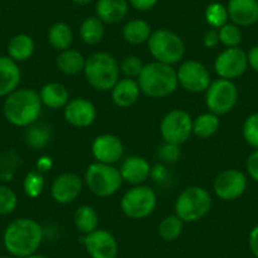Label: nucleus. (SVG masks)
Masks as SVG:
<instances>
[{
  "label": "nucleus",
  "mask_w": 258,
  "mask_h": 258,
  "mask_svg": "<svg viewBox=\"0 0 258 258\" xmlns=\"http://www.w3.org/2000/svg\"><path fill=\"white\" fill-rule=\"evenodd\" d=\"M43 228L31 218H19L9 223L3 234L7 252L16 258H26L37 253L43 242Z\"/></svg>",
  "instance_id": "nucleus-1"
},
{
  "label": "nucleus",
  "mask_w": 258,
  "mask_h": 258,
  "mask_svg": "<svg viewBox=\"0 0 258 258\" xmlns=\"http://www.w3.org/2000/svg\"><path fill=\"white\" fill-rule=\"evenodd\" d=\"M3 111L7 120L13 125H32L36 123L42 111L39 94L33 89H17L7 96Z\"/></svg>",
  "instance_id": "nucleus-2"
},
{
  "label": "nucleus",
  "mask_w": 258,
  "mask_h": 258,
  "mask_svg": "<svg viewBox=\"0 0 258 258\" xmlns=\"http://www.w3.org/2000/svg\"><path fill=\"white\" fill-rule=\"evenodd\" d=\"M137 81L141 91L153 99L166 98L178 86L177 71L171 64L157 61L145 64Z\"/></svg>",
  "instance_id": "nucleus-3"
},
{
  "label": "nucleus",
  "mask_w": 258,
  "mask_h": 258,
  "mask_svg": "<svg viewBox=\"0 0 258 258\" xmlns=\"http://www.w3.org/2000/svg\"><path fill=\"white\" fill-rule=\"evenodd\" d=\"M84 74L94 89L99 91H110L119 81L120 68L111 54L96 52L86 59Z\"/></svg>",
  "instance_id": "nucleus-4"
},
{
  "label": "nucleus",
  "mask_w": 258,
  "mask_h": 258,
  "mask_svg": "<svg viewBox=\"0 0 258 258\" xmlns=\"http://www.w3.org/2000/svg\"><path fill=\"white\" fill-rule=\"evenodd\" d=\"M210 194L200 186L185 188L176 199L175 214L183 223H194L203 219L212 209Z\"/></svg>",
  "instance_id": "nucleus-5"
},
{
  "label": "nucleus",
  "mask_w": 258,
  "mask_h": 258,
  "mask_svg": "<svg viewBox=\"0 0 258 258\" xmlns=\"http://www.w3.org/2000/svg\"><path fill=\"white\" fill-rule=\"evenodd\" d=\"M148 49L157 62L175 64L185 54V44L181 37L168 29H157L152 32L148 39Z\"/></svg>",
  "instance_id": "nucleus-6"
},
{
  "label": "nucleus",
  "mask_w": 258,
  "mask_h": 258,
  "mask_svg": "<svg viewBox=\"0 0 258 258\" xmlns=\"http://www.w3.org/2000/svg\"><path fill=\"white\" fill-rule=\"evenodd\" d=\"M85 181L89 190L96 197L108 198L114 195L123 183L120 171L114 165L94 162L85 172Z\"/></svg>",
  "instance_id": "nucleus-7"
},
{
  "label": "nucleus",
  "mask_w": 258,
  "mask_h": 258,
  "mask_svg": "<svg viewBox=\"0 0 258 258\" xmlns=\"http://www.w3.org/2000/svg\"><path fill=\"white\" fill-rule=\"evenodd\" d=\"M157 197L148 186L138 185L126 191L120 200V208L124 215L131 219H145L156 209Z\"/></svg>",
  "instance_id": "nucleus-8"
},
{
  "label": "nucleus",
  "mask_w": 258,
  "mask_h": 258,
  "mask_svg": "<svg viewBox=\"0 0 258 258\" xmlns=\"http://www.w3.org/2000/svg\"><path fill=\"white\" fill-rule=\"evenodd\" d=\"M238 101V89L232 80L218 79L205 91V103L210 113L224 115L233 110Z\"/></svg>",
  "instance_id": "nucleus-9"
},
{
  "label": "nucleus",
  "mask_w": 258,
  "mask_h": 258,
  "mask_svg": "<svg viewBox=\"0 0 258 258\" xmlns=\"http://www.w3.org/2000/svg\"><path fill=\"white\" fill-rule=\"evenodd\" d=\"M160 132L167 145H183L192 135V118L180 109L168 111L161 120Z\"/></svg>",
  "instance_id": "nucleus-10"
},
{
  "label": "nucleus",
  "mask_w": 258,
  "mask_h": 258,
  "mask_svg": "<svg viewBox=\"0 0 258 258\" xmlns=\"http://www.w3.org/2000/svg\"><path fill=\"white\" fill-rule=\"evenodd\" d=\"M176 71H177L178 85L188 93H204L212 84L209 70L199 61L190 59L183 62L180 69Z\"/></svg>",
  "instance_id": "nucleus-11"
},
{
  "label": "nucleus",
  "mask_w": 258,
  "mask_h": 258,
  "mask_svg": "<svg viewBox=\"0 0 258 258\" xmlns=\"http://www.w3.org/2000/svg\"><path fill=\"white\" fill-rule=\"evenodd\" d=\"M248 68L247 53L239 47L225 48L220 52L214 61L217 75L225 80H234L240 78Z\"/></svg>",
  "instance_id": "nucleus-12"
},
{
  "label": "nucleus",
  "mask_w": 258,
  "mask_h": 258,
  "mask_svg": "<svg viewBox=\"0 0 258 258\" xmlns=\"http://www.w3.org/2000/svg\"><path fill=\"white\" fill-rule=\"evenodd\" d=\"M86 252L91 258H116L119 245L109 230L95 229L81 238Z\"/></svg>",
  "instance_id": "nucleus-13"
},
{
  "label": "nucleus",
  "mask_w": 258,
  "mask_h": 258,
  "mask_svg": "<svg viewBox=\"0 0 258 258\" xmlns=\"http://www.w3.org/2000/svg\"><path fill=\"white\" fill-rule=\"evenodd\" d=\"M247 188V177L238 170H225L214 180L215 195L220 200L230 202L240 198Z\"/></svg>",
  "instance_id": "nucleus-14"
},
{
  "label": "nucleus",
  "mask_w": 258,
  "mask_h": 258,
  "mask_svg": "<svg viewBox=\"0 0 258 258\" xmlns=\"http://www.w3.org/2000/svg\"><path fill=\"white\" fill-rule=\"evenodd\" d=\"M81 191H83V180L73 172L57 176L51 185L52 199L62 205L75 202L80 197Z\"/></svg>",
  "instance_id": "nucleus-15"
},
{
  "label": "nucleus",
  "mask_w": 258,
  "mask_h": 258,
  "mask_svg": "<svg viewBox=\"0 0 258 258\" xmlns=\"http://www.w3.org/2000/svg\"><path fill=\"white\" fill-rule=\"evenodd\" d=\"M91 153L96 162L114 165L124 153V146L120 138L114 135H101L94 140L91 145Z\"/></svg>",
  "instance_id": "nucleus-16"
},
{
  "label": "nucleus",
  "mask_w": 258,
  "mask_h": 258,
  "mask_svg": "<svg viewBox=\"0 0 258 258\" xmlns=\"http://www.w3.org/2000/svg\"><path fill=\"white\" fill-rule=\"evenodd\" d=\"M63 116L73 126L86 128L95 121L96 108L88 99L76 98L66 104L63 108Z\"/></svg>",
  "instance_id": "nucleus-17"
},
{
  "label": "nucleus",
  "mask_w": 258,
  "mask_h": 258,
  "mask_svg": "<svg viewBox=\"0 0 258 258\" xmlns=\"http://www.w3.org/2000/svg\"><path fill=\"white\" fill-rule=\"evenodd\" d=\"M228 14L238 27H249L258 22V0H229Z\"/></svg>",
  "instance_id": "nucleus-18"
},
{
  "label": "nucleus",
  "mask_w": 258,
  "mask_h": 258,
  "mask_svg": "<svg viewBox=\"0 0 258 258\" xmlns=\"http://www.w3.org/2000/svg\"><path fill=\"white\" fill-rule=\"evenodd\" d=\"M119 171L123 181L138 186L150 177L151 166L146 158L140 156H131L121 163Z\"/></svg>",
  "instance_id": "nucleus-19"
},
{
  "label": "nucleus",
  "mask_w": 258,
  "mask_h": 258,
  "mask_svg": "<svg viewBox=\"0 0 258 258\" xmlns=\"http://www.w3.org/2000/svg\"><path fill=\"white\" fill-rule=\"evenodd\" d=\"M22 73L18 62L9 56L0 57V96H8L18 89Z\"/></svg>",
  "instance_id": "nucleus-20"
},
{
  "label": "nucleus",
  "mask_w": 258,
  "mask_h": 258,
  "mask_svg": "<svg viewBox=\"0 0 258 258\" xmlns=\"http://www.w3.org/2000/svg\"><path fill=\"white\" fill-rule=\"evenodd\" d=\"M111 99L119 108H129L135 105L141 95V89L138 81L135 79H121L111 89Z\"/></svg>",
  "instance_id": "nucleus-21"
},
{
  "label": "nucleus",
  "mask_w": 258,
  "mask_h": 258,
  "mask_svg": "<svg viewBox=\"0 0 258 258\" xmlns=\"http://www.w3.org/2000/svg\"><path fill=\"white\" fill-rule=\"evenodd\" d=\"M128 8L126 0H99L96 3V17L103 23H118L125 18Z\"/></svg>",
  "instance_id": "nucleus-22"
},
{
  "label": "nucleus",
  "mask_w": 258,
  "mask_h": 258,
  "mask_svg": "<svg viewBox=\"0 0 258 258\" xmlns=\"http://www.w3.org/2000/svg\"><path fill=\"white\" fill-rule=\"evenodd\" d=\"M42 105H46L49 109L64 108L69 103L70 94L66 86L59 83H48L39 90Z\"/></svg>",
  "instance_id": "nucleus-23"
},
{
  "label": "nucleus",
  "mask_w": 258,
  "mask_h": 258,
  "mask_svg": "<svg viewBox=\"0 0 258 258\" xmlns=\"http://www.w3.org/2000/svg\"><path fill=\"white\" fill-rule=\"evenodd\" d=\"M85 57L76 49H64L57 56V69L64 75H78L85 69Z\"/></svg>",
  "instance_id": "nucleus-24"
},
{
  "label": "nucleus",
  "mask_w": 258,
  "mask_h": 258,
  "mask_svg": "<svg viewBox=\"0 0 258 258\" xmlns=\"http://www.w3.org/2000/svg\"><path fill=\"white\" fill-rule=\"evenodd\" d=\"M34 53V41L28 34H17L8 43V56L16 62H24Z\"/></svg>",
  "instance_id": "nucleus-25"
},
{
  "label": "nucleus",
  "mask_w": 258,
  "mask_h": 258,
  "mask_svg": "<svg viewBox=\"0 0 258 258\" xmlns=\"http://www.w3.org/2000/svg\"><path fill=\"white\" fill-rule=\"evenodd\" d=\"M151 34H152V28L147 22L142 19L129 21L123 27V38L129 44H142L148 42Z\"/></svg>",
  "instance_id": "nucleus-26"
},
{
  "label": "nucleus",
  "mask_w": 258,
  "mask_h": 258,
  "mask_svg": "<svg viewBox=\"0 0 258 258\" xmlns=\"http://www.w3.org/2000/svg\"><path fill=\"white\" fill-rule=\"evenodd\" d=\"M220 126L219 116L213 113H204L192 119V133L200 140L213 137Z\"/></svg>",
  "instance_id": "nucleus-27"
},
{
  "label": "nucleus",
  "mask_w": 258,
  "mask_h": 258,
  "mask_svg": "<svg viewBox=\"0 0 258 258\" xmlns=\"http://www.w3.org/2000/svg\"><path fill=\"white\" fill-rule=\"evenodd\" d=\"M74 224L76 229L84 235L94 232L98 229L99 225V215L96 210L90 205H81L76 209L74 214Z\"/></svg>",
  "instance_id": "nucleus-28"
},
{
  "label": "nucleus",
  "mask_w": 258,
  "mask_h": 258,
  "mask_svg": "<svg viewBox=\"0 0 258 258\" xmlns=\"http://www.w3.org/2000/svg\"><path fill=\"white\" fill-rule=\"evenodd\" d=\"M48 42L57 51L69 49L73 44L74 33L66 23H54L48 31Z\"/></svg>",
  "instance_id": "nucleus-29"
},
{
  "label": "nucleus",
  "mask_w": 258,
  "mask_h": 258,
  "mask_svg": "<svg viewBox=\"0 0 258 258\" xmlns=\"http://www.w3.org/2000/svg\"><path fill=\"white\" fill-rule=\"evenodd\" d=\"M105 29H104V24L98 17H90L86 18L85 21L81 23L80 27V37L83 39L84 43L90 44H98L103 39Z\"/></svg>",
  "instance_id": "nucleus-30"
},
{
  "label": "nucleus",
  "mask_w": 258,
  "mask_h": 258,
  "mask_svg": "<svg viewBox=\"0 0 258 258\" xmlns=\"http://www.w3.org/2000/svg\"><path fill=\"white\" fill-rule=\"evenodd\" d=\"M183 229V222L177 215H168L163 218L158 224V235L166 242L176 240L181 235Z\"/></svg>",
  "instance_id": "nucleus-31"
},
{
  "label": "nucleus",
  "mask_w": 258,
  "mask_h": 258,
  "mask_svg": "<svg viewBox=\"0 0 258 258\" xmlns=\"http://www.w3.org/2000/svg\"><path fill=\"white\" fill-rule=\"evenodd\" d=\"M228 18H229L228 9L220 3H212L210 6H208L207 11H205V19L213 28L219 29L220 27L227 24Z\"/></svg>",
  "instance_id": "nucleus-32"
},
{
  "label": "nucleus",
  "mask_w": 258,
  "mask_h": 258,
  "mask_svg": "<svg viewBox=\"0 0 258 258\" xmlns=\"http://www.w3.org/2000/svg\"><path fill=\"white\" fill-rule=\"evenodd\" d=\"M218 34H219V42L227 48L239 47L240 42H242V32H240L239 27L235 26L234 23H227L220 27Z\"/></svg>",
  "instance_id": "nucleus-33"
},
{
  "label": "nucleus",
  "mask_w": 258,
  "mask_h": 258,
  "mask_svg": "<svg viewBox=\"0 0 258 258\" xmlns=\"http://www.w3.org/2000/svg\"><path fill=\"white\" fill-rule=\"evenodd\" d=\"M23 187L29 198L39 197L44 187V178L42 176V173L36 172V171H31L26 176V178H24Z\"/></svg>",
  "instance_id": "nucleus-34"
},
{
  "label": "nucleus",
  "mask_w": 258,
  "mask_h": 258,
  "mask_svg": "<svg viewBox=\"0 0 258 258\" xmlns=\"http://www.w3.org/2000/svg\"><path fill=\"white\" fill-rule=\"evenodd\" d=\"M18 204L17 194L11 187L0 185V215H8L16 210Z\"/></svg>",
  "instance_id": "nucleus-35"
},
{
  "label": "nucleus",
  "mask_w": 258,
  "mask_h": 258,
  "mask_svg": "<svg viewBox=\"0 0 258 258\" xmlns=\"http://www.w3.org/2000/svg\"><path fill=\"white\" fill-rule=\"evenodd\" d=\"M243 137L250 147L258 150V113H253L243 124Z\"/></svg>",
  "instance_id": "nucleus-36"
},
{
  "label": "nucleus",
  "mask_w": 258,
  "mask_h": 258,
  "mask_svg": "<svg viewBox=\"0 0 258 258\" xmlns=\"http://www.w3.org/2000/svg\"><path fill=\"white\" fill-rule=\"evenodd\" d=\"M119 68H120V71L126 78L138 79V76L142 73L143 68H145V64H143L142 59L140 57L131 54V56H126L121 59Z\"/></svg>",
  "instance_id": "nucleus-37"
},
{
  "label": "nucleus",
  "mask_w": 258,
  "mask_h": 258,
  "mask_svg": "<svg viewBox=\"0 0 258 258\" xmlns=\"http://www.w3.org/2000/svg\"><path fill=\"white\" fill-rule=\"evenodd\" d=\"M49 140V133L47 128L44 126H32L27 131L26 141L28 146L33 148H42L46 146V143Z\"/></svg>",
  "instance_id": "nucleus-38"
},
{
  "label": "nucleus",
  "mask_w": 258,
  "mask_h": 258,
  "mask_svg": "<svg viewBox=\"0 0 258 258\" xmlns=\"http://www.w3.org/2000/svg\"><path fill=\"white\" fill-rule=\"evenodd\" d=\"M245 167H247V172L250 176V178L258 182V150H255L254 152L248 156Z\"/></svg>",
  "instance_id": "nucleus-39"
},
{
  "label": "nucleus",
  "mask_w": 258,
  "mask_h": 258,
  "mask_svg": "<svg viewBox=\"0 0 258 258\" xmlns=\"http://www.w3.org/2000/svg\"><path fill=\"white\" fill-rule=\"evenodd\" d=\"M203 43L207 48H214L217 47L218 44L220 43L219 42V34H218L217 29H210L205 33L204 39H203Z\"/></svg>",
  "instance_id": "nucleus-40"
},
{
  "label": "nucleus",
  "mask_w": 258,
  "mask_h": 258,
  "mask_svg": "<svg viewBox=\"0 0 258 258\" xmlns=\"http://www.w3.org/2000/svg\"><path fill=\"white\" fill-rule=\"evenodd\" d=\"M157 2L158 0H129V3H131V6H132L133 8L142 12L152 9L153 7L157 4Z\"/></svg>",
  "instance_id": "nucleus-41"
},
{
  "label": "nucleus",
  "mask_w": 258,
  "mask_h": 258,
  "mask_svg": "<svg viewBox=\"0 0 258 258\" xmlns=\"http://www.w3.org/2000/svg\"><path fill=\"white\" fill-rule=\"evenodd\" d=\"M248 243H249V248L252 254L255 258H258V225H255L249 233V237H248Z\"/></svg>",
  "instance_id": "nucleus-42"
},
{
  "label": "nucleus",
  "mask_w": 258,
  "mask_h": 258,
  "mask_svg": "<svg viewBox=\"0 0 258 258\" xmlns=\"http://www.w3.org/2000/svg\"><path fill=\"white\" fill-rule=\"evenodd\" d=\"M177 147L178 146L167 145V143H166L165 148L162 150V157L165 158L166 161H176L178 157Z\"/></svg>",
  "instance_id": "nucleus-43"
},
{
  "label": "nucleus",
  "mask_w": 258,
  "mask_h": 258,
  "mask_svg": "<svg viewBox=\"0 0 258 258\" xmlns=\"http://www.w3.org/2000/svg\"><path fill=\"white\" fill-rule=\"evenodd\" d=\"M248 58V66L253 69L255 73H258V46L252 47L249 52L247 53Z\"/></svg>",
  "instance_id": "nucleus-44"
},
{
  "label": "nucleus",
  "mask_w": 258,
  "mask_h": 258,
  "mask_svg": "<svg viewBox=\"0 0 258 258\" xmlns=\"http://www.w3.org/2000/svg\"><path fill=\"white\" fill-rule=\"evenodd\" d=\"M51 167V160L49 158H41V161L38 162V168L41 171H46Z\"/></svg>",
  "instance_id": "nucleus-45"
},
{
  "label": "nucleus",
  "mask_w": 258,
  "mask_h": 258,
  "mask_svg": "<svg viewBox=\"0 0 258 258\" xmlns=\"http://www.w3.org/2000/svg\"><path fill=\"white\" fill-rule=\"evenodd\" d=\"M74 3L78 4V6H86V4L91 3L93 0H73Z\"/></svg>",
  "instance_id": "nucleus-46"
},
{
  "label": "nucleus",
  "mask_w": 258,
  "mask_h": 258,
  "mask_svg": "<svg viewBox=\"0 0 258 258\" xmlns=\"http://www.w3.org/2000/svg\"><path fill=\"white\" fill-rule=\"evenodd\" d=\"M26 258H47V257H46V255H43V254H38V253H34V254L28 255V257H26Z\"/></svg>",
  "instance_id": "nucleus-47"
},
{
  "label": "nucleus",
  "mask_w": 258,
  "mask_h": 258,
  "mask_svg": "<svg viewBox=\"0 0 258 258\" xmlns=\"http://www.w3.org/2000/svg\"><path fill=\"white\" fill-rule=\"evenodd\" d=\"M0 258H16V257H13V255H3V257H0Z\"/></svg>",
  "instance_id": "nucleus-48"
}]
</instances>
